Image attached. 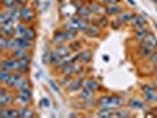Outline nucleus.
I'll use <instances>...</instances> for the list:
<instances>
[{
    "label": "nucleus",
    "mask_w": 157,
    "mask_h": 118,
    "mask_svg": "<svg viewBox=\"0 0 157 118\" xmlns=\"http://www.w3.org/2000/svg\"><path fill=\"white\" fill-rule=\"evenodd\" d=\"M101 108H109V109H118L124 104V98L121 96H103L98 99L97 103Z\"/></svg>",
    "instance_id": "nucleus-1"
},
{
    "label": "nucleus",
    "mask_w": 157,
    "mask_h": 118,
    "mask_svg": "<svg viewBox=\"0 0 157 118\" xmlns=\"http://www.w3.org/2000/svg\"><path fill=\"white\" fill-rule=\"evenodd\" d=\"M5 85L1 86L0 89V109H4L6 106H10L13 102H16V99L10 94L7 90L5 89Z\"/></svg>",
    "instance_id": "nucleus-2"
},
{
    "label": "nucleus",
    "mask_w": 157,
    "mask_h": 118,
    "mask_svg": "<svg viewBox=\"0 0 157 118\" xmlns=\"http://www.w3.org/2000/svg\"><path fill=\"white\" fill-rule=\"evenodd\" d=\"M32 99V90L31 89H26L20 91L19 94L17 96L16 102L20 105V106H27Z\"/></svg>",
    "instance_id": "nucleus-3"
},
{
    "label": "nucleus",
    "mask_w": 157,
    "mask_h": 118,
    "mask_svg": "<svg viewBox=\"0 0 157 118\" xmlns=\"http://www.w3.org/2000/svg\"><path fill=\"white\" fill-rule=\"evenodd\" d=\"M0 34L6 38H13L16 37V26H13V21L10 20L7 23L1 24L0 26Z\"/></svg>",
    "instance_id": "nucleus-4"
},
{
    "label": "nucleus",
    "mask_w": 157,
    "mask_h": 118,
    "mask_svg": "<svg viewBox=\"0 0 157 118\" xmlns=\"http://www.w3.org/2000/svg\"><path fill=\"white\" fill-rule=\"evenodd\" d=\"M17 64H18V59L11 55V57H7V58L1 60L0 69L10 71V72H14V71H17Z\"/></svg>",
    "instance_id": "nucleus-5"
},
{
    "label": "nucleus",
    "mask_w": 157,
    "mask_h": 118,
    "mask_svg": "<svg viewBox=\"0 0 157 118\" xmlns=\"http://www.w3.org/2000/svg\"><path fill=\"white\" fill-rule=\"evenodd\" d=\"M82 71H83V64L75 62V63L70 64L69 66L64 67L62 70V73L66 74V76H75V74H79Z\"/></svg>",
    "instance_id": "nucleus-6"
},
{
    "label": "nucleus",
    "mask_w": 157,
    "mask_h": 118,
    "mask_svg": "<svg viewBox=\"0 0 157 118\" xmlns=\"http://www.w3.org/2000/svg\"><path fill=\"white\" fill-rule=\"evenodd\" d=\"M20 11H21V20H23L24 23L29 24L34 20L36 13H34V10L32 7H30V6H23Z\"/></svg>",
    "instance_id": "nucleus-7"
},
{
    "label": "nucleus",
    "mask_w": 157,
    "mask_h": 118,
    "mask_svg": "<svg viewBox=\"0 0 157 118\" xmlns=\"http://www.w3.org/2000/svg\"><path fill=\"white\" fill-rule=\"evenodd\" d=\"M0 117L2 118H19L20 117V112L19 109H14V108H4L0 109Z\"/></svg>",
    "instance_id": "nucleus-8"
},
{
    "label": "nucleus",
    "mask_w": 157,
    "mask_h": 118,
    "mask_svg": "<svg viewBox=\"0 0 157 118\" xmlns=\"http://www.w3.org/2000/svg\"><path fill=\"white\" fill-rule=\"evenodd\" d=\"M67 41L66 39V34H65V31H62V30H58V31L55 32L53 34V38H52V43L56 47L60 46V45H65V43Z\"/></svg>",
    "instance_id": "nucleus-9"
},
{
    "label": "nucleus",
    "mask_w": 157,
    "mask_h": 118,
    "mask_svg": "<svg viewBox=\"0 0 157 118\" xmlns=\"http://www.w3.org/2000/svg\"><path fill=\"white\" fill-rule=\"evenodd\" d=\"M30 60H31V57L23 58V59H18L17 72H20L23 74H26L29 72V70H30Z\"/></svg>",
    "instance_id": "nucleus-10"
},
{
    "label": "nucleus",
    "mask_w": 157,
    "mask_h": 118,
    "mask_svg": "<svg viewBox=\"0 0 157 118\" xmlns=\"http://www.w3.org/2000/svg\"><path fill=\"white\" fill-rule=\"evenodd\" d=\"M150 34L149 29L147 27V25L142 26V27H138V29H135V39L137 41L142 43L143 40L147 38V36Z\"/></svg>",
    "instance_id": "nucleus-11"
},
{
    "label": "nucleus",
    "mask_w": 157,
    "mask_h": 118,
    "mask_svg": "<svg viewBox=\"0 0 157 118\" xmlns=\"http://www.w3.org/2000/svg\"><path fill=\"white\" fill-rule=\"evenodd\" d=\"M84 82L85 79L83 78H76V79H72L71 84L69 85V92L70 93H73V92H78L79 90H82L84 87Z\"/></svg>",
    "instance_id": "nucleus-12"
},
{
    "label": "nucleus",
    "mask_w": 157,
    "mask_h": 118,
    "mask_svg": "<svg viewBox=\"0 0 157 118\" xmlns=\"http://www.w3.org/2000/svg\"><path fill=\"white\" fill-rule=\"evenodd\" d=\"M25 74L23 73H20V72H17V73H12L11 76H10V78L2 84V85H5L6 87H14L17 85V83L20 80V79L23 78Z\"/></svg>",
    "instance_id": "nucleus-13"
},
{
    "label": "nucleus",
    "mask_w": 157,
    "mask_h": 118,
    "mask_svg": "<svg viewBox=\"0 0 157 118\" xmlns=\"http://www.w3.org/2000/svg\"><path fill=\"white\" fill-rule=\"evenodd\" d=\"M92 59V51L91 50H82L78 52V62L83 65L89 64Z\"/></svg>",
    "instance_id": "nucleus-14"
},
{
    "label": "nucleus",
    "mask_w": 157,
    "mask_h": 118,
    "mask_svg": "<svg viewBox=\"0 0 157 118\" xmlns=\"http://www.w3.org/2000/svg\"><path fill=\"white\" fill-rule=\"evenodd\" d=\"M154 53H156V50H151V48L147 47L143 44H141L140 46L137 47V55L142 57V58H148L149 59Z\"/></svg>",
    "instance_id": "nucleus-15"
},
{
    "label": "nucleus",
    "mask_w": 157,
    "mask_h": 118,
    "mask_svg": "<svg viewBox=\"0 0 157 118\" xmlns=\"http://www.w3.org/2000/svg\"><path fill=\"white\" fill-rule=\"evenodd\" d=\"M89 8H90V11L94 13V14H99V16H103V13L105 12V7H103L102 4L101 2H98L97 0H94V1H90L89 2Z\"/></svg>",
    "instance_id": "nucleus-16"
},
{
    "label": "nucleus",
    "mask_w": 157,
    "mask_h": 118,
    "mask_svg": "<svg viewBox=\"0 0 157 118\" xmlns=\"http://www.w3.org/2000/svg\"><path fill=\"white\" fill-rule=\"evenodd\" d=\"M128 106L132 110H145L147 109V104L145 102H143L141 99H137V98H134V99H130L128 102Z\"/></svg>",
    "instance_id": "nucleus-17"
},
{
    "label": "nucleus",
    "mask_w": 157,
    "mask_h": 118,
    "mask_svg": "<svg viewBox=\"0 0 157 118\" xmlns=\"http://www.w3.org/2000/svg\"><path fill=\"white\" fill-rule=\"evenodd\" d=\"M101 33H102V27H99L98 25H94V24L90 25V26L87 27V30L85 31V34H86L87 37H90V38L99 37Z\"/></svg>",
    "instance_id": "nucleus-18"
},
{
    "label": "nucleus",
    "mask_w": 157,
    "mask_h": 118,
    "mask_svg": "<svg viewBox=\"0 0 157 118\" xmlns=\"http://www.w3.org/2000/svg\"><path fill=\"white\" fill-rule=\"evenodd\" d=\"M16 41H17V47H21V48H25L27 51L33 48V41L26 39L25 37H21V38H17L16 37Z\"/></svg>",
    "instance_id": "nucleus-19"
},
{
    "label": "nucleus",
    "mask_w": 157,
    "mask_h": 118,
    "mask_svg": "<svg viewBox=\"0 0 157 118\" xmlns=\"http://www.w3.org/2000/svg\"><path fill=\"white\" fill-rule=\"evenodd\" d=\"M141 44L145 45V46L149 47V48H151V50H156V48H157V39H156V37H155L154 34H151V33H150L149 36H147V38L143 40Z\"/></svg>",
    "instance_id": "nucleus-20"
},
{
    "label": "nucleus",
    "mask_w": 157,
    "mask_h": 118,
    "mask_svg": "<svg viewBox=\"0 0 157 118\" xmlns=\"http://www.w3.org/2000/svg\"><path fill=\"white\" fill-rule=\"evenodd\" d=\"M123 11V7L117 4H111L108 7H105V13L108 16H118Z\"/></svg>",
    "instance_id": "nucleus-21"
},
{
    "label": "nucleus",
    "mask_w": 157,
    "mask_h": 118,
    "mask_svg": "<svg viewBox=\"0 0 157 118\" xmlns=\"http://www.w3.org/2000/svg\"><path fill=\"white\" fill-rule=\"evenodd\" d=\"M11 55H12V57H14L16 59H23V58L31 57V55L29 53V51H27V50H25V48H21V47H17V48H14V50L12 51Z\"/></svg>",
    "instance_id": "nucleus-22"
},
{
    "label": "nucleus",
    "mask_w": 157,
    "mask_h": 118,
    "mask_svg": "<svg viewBox=\"0 0 157 118\" xmlns=\"http://www.w3.org/2000/svg\"><path fill=\"white\" fill-rule=\"evenodd\" d=\"M13 89H14L16 91H18V92H20V91H23V90H26V89H31L30 80H29L27 78H25V76H24L23 78L17 83V85L13 87Z\"/></svg>",
    "instance_id": "nucleus-23"
},
{
    "label": "nucleus",
    "mask_w": 157,
    "mask_h": 118,
    "mask_svg": "<svg viewBox=\"0 0 157 118\" xmlns=\"http://www.w3.org/2000/svg\"><path fill=\"white\" fill-rule=\"evenodd\" d=\"M94 91H92V90H90V89H87V87H85V86L82 89V92L79 93L80 99H83L84 102L92 99V98H94Z\"/></svg>",
    "instance_id": "nucleus-24"
},
{
    "label": "nucleus",
    "mask_w": 157,
    "mask_h": 118,
    "mask_svg": "<svg viewBox=\"0 0 157 118\" xmlns=\"http://www.w3.org/2000/svg\"><path fill=\"white\" fill-rule=\"evenodd\" d=\"M131 25H132L134 29H138V27L147 25V20L144 19V17L142 16H134V18L131 19Z\"/></svg>",
    "instance_id": "nucleus-25"
},
{
    "label": "nucleus",
    "mask_w": 157,
    "mask_h": 118,
    "mask_svg": "<svg viewBox=\"0 0 157 118\" xmlns=\"http://www.w3.org/2000/svg\"><path fill=\"white\" fill-rule=\"evenodd\" d=\"M84 86L96 92V91H98V90L101 89V84H99L96 79H86V80L84 82Z\"/></svg>",
    "instance_id": "nucleus-26"
},
{
    "label": "nucleus",
    "mask_w": 157,
    "mask_h": 118,
    "mask_svg": "<svg viewBox=\"0 0 157 118\" xmlns=\"http://www.w3.org/2000/svg\"><path fill=\"white\" fill-rule=\"evenodd\" d=\"M27 24L21 21V23H18V25L16 26V37L17 38H21L24 37V34H25V32L27 30Z\"/></svg>",
    "instance_id": "nucleus-27"
},
{
    "label": "nucleus",
    "mask_w": 157,
    "mask_h": 118,
    "mask_svg": "<svg viewBox=\"0 0 157 118\" xmlns=\"http://www.w3.org/2000/svg\"><path fill=\"white\" fill-rule=\"evenodd\" d=\"M56 51H57V53L60 55L62 58H64V57H69V55H71V52H72L70 46H66V45L57 46L56 47Z\"/></svg>",
    "instance_id": "nucleus-28"
},
{
    "label": "nucleus",
    "mask_w": 157,
    "mask_h": 118,
    "mask_svg": "<svg viewBox=\"0 0 157 118\" xmlns=\"http://www.w3.org/2000/svg\"><path fill=\"white\" fill-rule=\"evenodd\" d=\"M20 112V118H32L34 117V111L30 109L29 106H21L19 109Z\"/></svg>",
    "instance_id": "nucleus-29"
},
{
    "label": "nucleus",
    "mask_w": 157,
    "mask_h": 118,
    "mask_svg": "<svg viewBox=\"0 0 157 118\" xmlns=\"http://www.w3.org/2000/svg\"><path fill=\"white\" fill-rule=\"evenodd\" d=\"M118 19L122 21L123 24L125 23H129V21H131V19L134 18V13L132 12H129V11H124V12H121L119 14H118Z\"/></svg>",
    "instance_id": "nucleus-30"
},
{
    "label": "nucleus",
    "mask_w": 157,
    "mask_h": 118,
    "mask_svg": "<svg viewBox=\"0 0 157 118\" xmlns=\"http://www.w3.org/2000/svg\"><path fill=\"white\" fill-rule=\"evenodd\" d=\"M91 11H90V8L89 6H85V5H83L80 8L77 10V16L80 17V18H83V19H87L89 17L91 16Z\"/></svg>",
    "instance_id": "nucleus-31"
},
{
    "label": "nucleus",
    "mask_w": 157,
    "mask_h": 118,
    "mask_svg": "<svg viewBox=\"0 0 157 118\" xmlns=\"http://www.w3.org/2000/svg\"><path fill=\"white\" fill-rule=\"evenodd\" d=\"M144 101L147 103H156L157 102V90H152L150 92L143 93Z\"/></svg>",
    "instance_id": "nucleus-32"
},
{
    "label": "nucleus",
    "mask_w": 157,
    "mask_h": 118,
    "mask_svg": "<svg viewBox=\"0 0 157 118\" xmlns=\"http://www.w3.org/2000/svg\"><path fill=\"white\" fill-rule=\"evenodd\" d=\"M60 60H62V57L57 53V51H52L51 53H50V64L52 65V66H57L58 64L60 63Z\"/></svg>",
    "instance_id": "nucleus-33"
},
{
    "label": "nucleus",
    "mask_w": 157,
    "mask_h": 118,
    "mask_svg": "<svg viewBox=\"0 0 157 118\" xmlns=\"http://www.w3.org/2000/svg\"><path fill=\"white\" fill-rule=\"evenodd\" d=\"M112 117H124V118L131 117V111L125 110V109H119V110L113 112Z\"/></svg>",
    "instance_id": "nucleus-34"
},
{
    "label": "nucleus",
    "mask_w": 157,
    "mask_h": 118,
    "mask_svg": "<svg viewBox=\"0 0 157 118\" xmlns=\"http://www.w3.org/2000/svg\"><path fill=\"white\" fill-rule=\"evenodd\" d=\"M112 115H113V111L109 108H101V110L97 113L98 117H112Z\"/></svg>",
    "instance_id": "nucleus-35"
},
{
    "label": "nucleus",
    "mask_w": 157,
    "mask_h": 118,
    "mask_svg": "<svg viewBox=\"0 0 157 118\" xmlns=\"http://www.w3.org/2000/svg\"><path fill=\"white\" fill-rule=\"evenodd\" d=\"M24 37H25L26 39L32 40V41H33V40L36 39V37H37V32H36L34 29H32V27H27V30H26V32H25Z\"/></svg>",
    "instance_id": "nucleus-36"
},
{
    "label": "nucleus",
    "mask_w": 157,
    "mask_h": 118,
    "mask_svg": "<svg viewBox=\"0 0 157 118\" xmlns=\"http://www.w3.org/2000/svg\"><path fill=\"white\" fill-rule=\"evenodd\" d=\"M77 31L76 29H70V30H65V34H66V39L67 41H73L77 37Z\"/></svg>",
    "instance_id": "nucleus-37"
},
{
    "label": "nucleus",
    "mask_w": 157,
    "mask_h": 118,
    "mask_svg": "<svg viewBox=\"0 0 157 118\" xmlns=\"http://www.w3.org/2000/svg\"><path fill=\"white\" fill-rule=\"evenodd\" d=\"M70 46V48H71V51L72 52H80L82 51V48H83V46H82V43L80 41H71V44L69 45Z\"/></svg>",
    "instance_id": "nucleus-38"
},
{
    "label": "nucleus",
    "mask_w": 157,
    "mask_h": 118,
    "mask_svg": "<svg viewBox=\"0 0 157 118\" xmlns=\"http://www.w3.org/2000/svg\"><path fill=\"white\" fill-rule=\"evenodd\" d=\"M71 82H72L71 76H66V74H64L63 77L59 79V84H60L62 86H69L71 84Z\"/></svg>",
    "instance_id": "nucleus-39"
},
{
    "label": "nucleus",
    "mask_w": 157,
    "mask_h": 118,
    "mask_svg": "<svg viewBox=\"0 0 157 118\" xmlns=\"http://www.w3.org/2000/svg\"><path fill=\"white\" fill-rule=\"evenodd\" d=\"M12 74V72H10V71H6V70H1L0 69V82L4 84L8 78H10V76Z\"/></svg>",
    "instance_id": "nucleus-40"
},
{
    "label": "nucleus",
    "mask_w": 157,
    "mask_h": 118,
    "mask_svg": "<svg viewBox=\"0 0 157 118\" xmlns=\"http://www.w3.org/2000/svg\"><path fill=\"white\" fill-rule=\"evenodd\" d=\"M11 20V16L7 11H2L0 13V24H5Z\"/></svg>",
    "instance_id": "nucleus-41"
},
{
    "label": "nucleus",
    "mask_w": 157,
    "mask_h": 118,
    "mask_svg": "<svg viewBox=\"0 0 157 118\" xmlns=\"http://www.w3.org/2000/svg\"><path fill=\"white\" fill-rule=\"evenodd\" d=\"M97 25H98L99 27H102V29L106 27V26L109 25V20H108V18H106V17H104V16H101L99 18H98Z\"/></svg>",
    "instance_id": "nucleus-42"
},
{
    "label": "nucleus",
    "mask_w": 157,
    "mask_h": 118,
    "mask_svg": "<svg viewBox=\"0 0 157 118\" xmlns=\"http://www.w3.org/2000/svg\"><path fill=\"white\" fill-rule=\"evenodd\" d=\"M1 2H2V6L5 10H7V8H11L13 7V6H16L18 5L17 4V0H1Z\"/></svg>",
    "instance_id": "nucleus-43"
},
{
    "label": "nucleus",
    "mask_w": 157,
    "mask_h": 118,
    "mask_svg": "<svg viewBox=\"0 0 157 118\" xmlns=\"http://www.w3.org/2000/svg\"><path fill=\"white\" fill-rule=\"evenodd\" d=\"M111 29H113V30H118V29H121V26H123V23L119 20V19H115V20H112L111 21Z\"/></svg>",
    "instance_id": "nucleus-44"
},
{
    "label": "nucleus",
    "mask_w": 157,
    "mask_h": 118,
    "mask_svg": "<svg viewBox=\"0 0 157 118\" xmlns=\"http://www.w3.org/2000/svg\"><path fill=\"white\" fill-rule=\"evenodd\" d=\"M141 90L143 93H145V92H150V91L157 90V89H155V87L152 86V84H144V85H142L141 86Z\"/></svg>",
    "instance_id": "nucleus-45"
},
{
    "label": "nucleus",
    "mask_w": 157,
    "mask_h": 118,
    "mask_svg": "<svg viewBox=\"0 0 157 118\" xmlns=\"http://www.w3.org/2000/svg\"><path fill=\"white\" fill-rule=\"evenodd\" d=\"M6 45H7V38L4 37V36H1L0 37V48H1L2 52L6 51Z\"/></svg>",
    "instance_id": "nucleus-46"
},
{
    "label": "nucleus",
    "mask_w": 157,
    "mask_h": 118,
    "mask_svg": "<svg viewBox=\"0 0 157 118\" xmlns=\"http://www.w3.org/2000/svg\"><path fill=\"white\" fill-rule=\"evenodd\" d=\"M50 53H51V52L47 51V52H45L44 55H43V63L45 64V65H46L47 63H50Z\"/></svg>",
    "instance_id": "nucleus-47"
},
{
    "label": "nucleus",
    "mask_w": 157,
    "mask_h": 118,
    "mask_svg": "<svg viewBox=\"0 0 157 118\" xmlns=\"http://www.w3.org/2000/svg\"><path fill=\"white\" fill-rule=\"evenodd\" d=\"M40 105L44 106V108H48V106L51 105L50 99H48V98H43V99H41V103H40Z\"/></svg>",
    "instance_id": "nucleus-48"
},
{
    "label": "nucleus",
    "mask_w": 157,
    "mask_h": 118,
    "mask_svg": "<svg viewBox=\"0 0 157 118\" xmlns=\"http://www.w3.org/2000/svg\"><path fill=\"white\" fill-rule=\"evenodd\" d=\"M150 63H152V65H155V66H157V53H154V55H151L149 58Z\"/></svg>",
    "instance_id": "nucleus-49"
},
{
    "label": "nucleus",
    "mask_w": 157,
    "mask_h": 118,
    "mask_svg": "<svg viewBox=\"0 0 157 118\" xmlns=\"http://www.w3.org/2000/svg\"><path fill=\"white\" fill-rule=\"evenodd\" d=\"M50 85L52 86V89L55 90L56 92H59V89H58V86H57V85H56V84H55V82H52V80H50Z\"/></svg>",
    "instance_id": "nucleus-50"
},
{
    "label": "nucleus",
    "mask_w": 157,
    "mask_h": 118,
    "mask_svg": "<svg viewBox=\"0 0 157 118\" xmlns=\"http://www.w3.org/2000/svg\"><path fill=\"white\" fill-rule=\"evenodd\" d=\"M27 1H29V0H17V4H18L19 6H24Z\"/></svg>",
    "instance_id": "nucleus-51"
},
{
    "label": "nucleus",
    "mask_w": 157,
    "mask_h": 118,
    "mask_svg": "<svg viewBox=\"0 0 157 118\" xmlns=\"http://www.w3.org/2000/svg\"><path fill=\"white\" fill-rule=\"evenodd\" d=\"M116 2H118V0H105V4H109V5L116 4Z\"/></svg>",
    "instance_id": "nucleus-52"
},
{
    "label": "nucleus",
    "mask_w": 157,
    "mask_h": 118,
    "mask_svg": "<svg viewBox=\"0 0 157 118\" xmlns=\"http://www.w3.org/2000/svg\"><path fill=\"white\" fill-rule=\"evenodd\" d=\"M126 1H128L130 5H132V6H136V2H135L134 0H126Z\"/></svg>",
    "instance_id": "nucleus-53"
},
{
    "label": "nucleus",
    "mask_w": 157,
    "mask_h": 118,
    "mask_svg": "<svg viewBox=\"0 0 157 118\" xmlns=\"http://www.w3.org/2000/svg\"><path fill=\"white\" fill-rule=\"evenodd\" d=\"M151 84H152V86L155 87V89H157V78L155 79V80H154V83H151Z\"/></svg>",
    "instance_id": "nucleus-54"
},
{
    "label": "nucleus",
    "mask_w": 157,
    "mask_h": 118,
    "mask_svg": "<svg viewBox=\"0 0 157 118\" xmlns=\"http://www.w3.org/2000/svg\"><path fill=\"white\" fill-rule=\"evenodd\" d=\"M154 76L157 78V66H155V69H154Z\"/></svg>",
    "instance_id": "nucleus-55"
},
{
    "label": "nucleus",
    "mask_w": 157,
    "mask_h": 118,
    "mask_svg": "<svg viewBox=\"0 0 157 118\" xmlns=\"http://www.w3.org/2000/svg\"><path fill=\"white\" fill-rule=\"evenodd\" d=\"M154 115H155V117H157V108L154 109Z\"/></svg>",
    "instance_id": "nucleus-56"
},
{
    "label": "nucleus",
    "mask_w": 157,
    "mask_h": 118,
    "mask_svg": "<svg viewBox=\"0 0 157 118\" xmlns=\"http://www.w3.org/2000/svg\"><path fill=\"white\" fill-rule=\"evenodd\" d=\"M103 59H105V60L108 62V60H109V57H106V55H105V57H103Z\"/></svg>",
    "instance_id": "nucleus-57"
},
{
    "label": "nucleus",
    "mask_w": 157,
    "mask_h": 118,
    "mask_svg": "<svg viewBox=\"0 0 157 118\" xmlns=\"http://www.w3.org/2000/svg\"><path fill=\"white\" fill-rule=\"evenodd\" d=\"M98 2H101V4H103V2H105V0H97Z\"/></svg>",
    "instance_id": "nucleus-58"
},
{
    "label": "nucleus",
    "mask_w": 157,
    "mask_h": 118,
    "mask_svg": "<svg viewBox=\"0 0 157 118\" xmlns=\"http://www.w3.org/2000/svg\"><path fill=\"white\" fill-rule=\"evenodd\" d=\"M71 1H77V0H71Z\"/></svg>",
    "instance_id": "nucleus-59"
},
{
    "label": "nucleus",
    "mask_w": 157,
    "mask_h": 118,
    "mask_svg": "<svg viewBox=\"0 0 157 118\" xmlns=\"http://www.w3.org/2000/svg\"><path fill=\"white\" fill-rule=\"evenodd\" d=\"M89 1H94V0H89Z\"/></svg>",
    "instance_id": "nucleus-60"
},
{
    "label": "nucleus",
    "mask_w": 157,
    "mask_h": 118,
    "mask_svg": "<svg viewBox=\"0 0 157 118\" xmlns=\"http://www.w3.org/2000/svg\"><path fill=\"white\" fill-rule=\"evenodd\" d=\"M156 27H157V24H156Z\"/></svg>",
    "instance_id": "nucleus-61"
}]
</instances>
